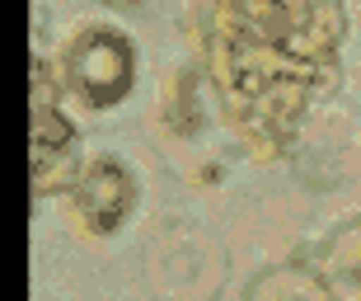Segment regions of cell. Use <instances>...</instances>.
Listing matches in <instances>:
<instances>
[{"label":"cell","instance_id":"2","mask_svg":"<svg viewBox=\"0 0 361 301\" xmlns=\"http://www.w3.org/2000/svg\"><path fill=\"white\" fill-rule=\"evenodd\" d=\"M75 207L94 231H113L127 207H132V175L113 160H99L85 170V179L75 184Z\"/></svg>","mask_w":361,"mask_h":301},{"label":"cell","instance_id":"4","mask_svg":"<svg viewBox=\"0 0 361 301\" xmlns=\"http://www.w3.org/2000/svg\"><path fill=\"white\" fill-rule=\"evenodd\" d=\"M254 301H329L319 292V283L305 273H295V268H277L272 278H263L254 288Z\"/></svg>","mask_w":361,"mask_h":301},{"label":"cell","instance_id":"3","mask_svg":"<svg viewBox=\"0 0 361 301\" xmlns=\"http://www.w3.org/2000/svg\"><path fill=\"white\" fill-rule=\"evenodd\" d=\"M324 278L338 301H361V226L338 235L324 254Z\"/></svg>","mask_w":361,"mask_h":301},{"label":"cell","instance_id":"1","mask_svg":"<svg viewBox=\"0 0 361 301\" xmlns=\"http://www.w3.org/2000/svg\"><path fill=\"white\" fill-rule=\"evenodd\" d=\"M71 85L94 109H104V104L127 95V85H132V52H127L122 33L94 28V33L75 38V47H71Z\"/></svg>","mask_w":361,"mask_h":301}]
</instances>
